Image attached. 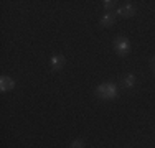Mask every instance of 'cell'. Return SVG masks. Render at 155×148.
<instances>
[{
	"label": "cell",
	"mask_w": 155,
	"mask_h": 148,
	"mask_svg": "<svg viewBox=\"0 0 155 148\" xmlns=\"http://www.w3.org/2000/svg\"><path fill=\"white\" fill-rule=\"evenodd\" d=\"M134 81H135V77L132 76V74H129V76L124 79V86L125 87H132V86H134Z\"/></svg>",
	"instance_id": "52a82bcc"
},
{
	"label": "cell",
	"mask_w": 155,
	"mask_h": 148,
	"mask_svg": "<svg viewBox=\"0 0 155 148\" xmlns=\"http://www.w3.org/2000/svg\"><path fill=\"white\" fill-rule=\"evenodd\" d=\"M101 23L104 25V27H109V25H112V23H114V15H110V13L104 15V17H102V20H101Z\"/></svg>",
	"instance_id": "8992f818"
},
{
	"label": "cell",
	"mask_w": 155,
	"mask_h": 148,
	"mask_svg": "<svg viewBox=\"0 0 155 148\" xmlns=\"http://www.w3.org/2000/svg\"><path fill=\"white\" fill-rule=\"evenodd\" d=\"M112 5H114V2H110V0H106V2H104L106 8H112Z\"/></svg>",
	"instance_id": "9c48e42d"
},
{
	"label": "cell",
	"mask_w": 155,
	"mask_h": 148,
	"mask_svg": "<svg viewBox=\"0 0 155 148\" xmlns=\"http://www.w3.org/2000/svg\"><path fill=\"white\" fill-rule=\"evenodd\" d=\"M12 87H13V79H10V77H2L0 79V89L2 91H10Z\"/></svg>",
	"instance_id": "3957f363"
},
{
	"label": "cell",
	"mask_w": 155,
	"mask_h": 148,
	"mask_svg": "<svg viewBox=\"0 0 155 148\" xmlns=\"http://www.w3.org/2000/svg\"><path fill=\"white\" fill-rule=\"evenodd\" d=\"M71 148H83V142H81V140H74V142L71 143Z\"/></svg>",
	"instance_id": "ba28073f"
},
{
	"label": "cell",
	"mask_w": 155,
	"mask_h": 148,
	"mask_svg": "<svg viewBox=\"0 0 155 148\" xmlns=\"http://www.w3.org/2000/svg\"><path fill=\"white\" fill-rule=\"evenodd\" d=\"M114 48H116V51L119 54H125L129 50H130V44H129V41L125 38H117L116 43H114Z\"/></svg>",
	"instance_id": "7a4b0ae2"
},
{
	"label": "cell",
	"mask_w": 155,
	"mask_h": 148,
	"mask_svg": "<svg viewBox=\"0 0 155 148\" xmlns=\"http://www.w3.org/2000/svg\"><path fill=\"white\" fill-rule=\"evenodd\" d=\"M63 64H64V58H63V56H53V58H51V66H53L54 69H58Z\"/></svg>",
	"instance_id": "5b68a950"
},
{
	"label": "cell",
	"mask_w": 155,
	"mask_h": 148,
	"mask_svg": "<svg viewBox=\"0 0 155 148\" xmlns=\"http://www.w3.org/2000/svg\"><path fill=\"white\" fill-rule=\"evenodd\" d=\"M97 95L101 99H114L117 95V89L112 84H102L97 87Z\"/></svg>",
	"instance_id": "6da1fadb"
},
{
	"label": "cell",
	"mask_w": 155,
	"mask_h": 148,
	"mask_svg": "<svg viewBox=\"0 0 155 148\" xmlns=\"http://www.w3.org/2000/svg\"><path fill=\"white\" fill-rule=\"evenodd\" d=\"M132 13H134V7L132 5H125L122 8L117 10V15H120V17H130Z\"/></svg>",
	"instance_id": "277c9868"
}]
</instances>
